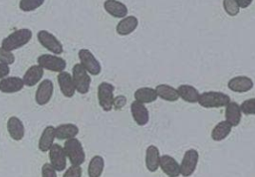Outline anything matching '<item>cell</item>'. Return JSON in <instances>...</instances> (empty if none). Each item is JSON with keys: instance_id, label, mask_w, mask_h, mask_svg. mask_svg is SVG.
I'll list each match as a JSON object with an SVG mask.
<instances>
[{"instance_id": "cell-2", "label": "cell", "mask_w": 255, "mask_h": 177, "mask_svg": "<svg viewBox=\"0 0 255 177\" xmlns=\"http://www.w3.org/2000/svg\"><path fill=\"white\" fill-rule=\"evenodd\" d=\"M64 150L72 165L81 166L85 162L86 154L79 139L75 137L67 139L64 144Z\"/></svg>"}, {"instance_id": "cell-6", "label": "cell", "mask_w": 255, "mask_h": 177, "mask_svg": "<svg viewBox=\"0 0 255 177\" xmlns=\"http://www.w3.org/2000/svg\"><path fill=\"white\" fill-rule=\"evenodd\" d=\"M114 86L107 82L101 83L98 87L99 104L105 111H110L114 107Z\"/></svg>"}, {"instance_id": "cell-5", "label": "cell", "mask_w": 255, "mask_h": 177, "mask_svg": "<svg viewBox=\"0 0 255 177\" xmlns=\"http://www.w3.org/2000/svg\"><path fill=\"white\" fill-rule=\"evenodd\" d=\"M37 64L48 71L61 73L67 67L66 61L54 54H43L37 58Z\"/></svg>"}, {"instance_id": "cell-37", "label": "cell", "mask_w": 255, "mask_h": 177, "mask_svg": "<svg viewBox=\"0 0 255 177\" xmlns=\"http://www.w3.org/2000/svg\"><path fill=\"white\" fill-rule=\"evenodd\" d=\"M10 73V68L8 65H5V64H2L0 63V80L8 77Z\"/></svg>"}, {"instance_id": "cell-34", "label": "cell", "mask_w": 255, "mask_h": 177, "mask_svg": "<svg viewBox=\"0 0 255 177\" xmlns=\"http://www.w3.org/2000/svg\"><path fill=\"white\" fill-rule=\"evenodd\" d=\"M82 176V168L81 166H76V165H72L71 167H69L63 177H81Z\"/></svg>"}, {"instance_id": "cell-30", "label": "cell", "mask_w": 255, "mask_h": 177, "mask_svg": "<svg viewBox=\"0 0 255 177\" xmlns=\"http://www.w3.org/2000/svg\"><path fill=\"white\" fill-rule=\"evenodd\" d=\"M45 0H20L19 8L24 12H31L43 5Z\"/></svg>"}, {"instance_id": "cell-38", "label": "cell", "mask_w": 255, "mask_h": 177, "mask_svg": "<svg viewBox=\"0 0 255 177\" xmlns=\"http://www.w3.org/2000/svg\"><path fill=\"white\" fill-rule=\"evenodd\" d=\"M253 0H237L238 4H239V7L240 8H247L251 3H252Z\"/></svg>"}, {"instance_id": "cell-29", "label": "cell", "mask_w": 255, "mask_h": 177, "mask_svg": "<svg viewBox=\"0 0 255 177\" xmlns=\"http://www.w3.org/2000/svg\"><path fill=\"white\" fill-rule=\"evenodd\" d=\"M105 160L102 156H94L88 166V175L89 177H100L104 171Z\"/></svg>"}, {"instance_id": "cell-27", "label": "cell", "mask_w": 255, "mask_h": 177, "mask_svg": "<svg viewBox=\"0 0 255 177\" xmlns=\"http://www.w3.org/2000/svg\"><path fill=\"white\" fill-rule=\"evenodd\" d=\"M155 88H140L134 91V98L136 101L141 103H149L157 98Z\"/></svg>"}, {"instance_id": "cell-35", "label": "cell", "mask_w": 255, "mask_h": 177, "mask_svg": "<svg viewBox=\"0 0 255 177\" xmlns=\"http://www.w3.org/2000/svg\"><path fill=\"white\" fill-rule=\"evenodd\" d=\"M42 177H57V173L55 168L51 165V163H45L42 166Z\"/></svg>"}, {"instance_id": "cell-14", "label": "cell", "mask_w": 255, "mask_h": 177, "mask_svg": "<svg viewBox=\"0 0 255 177\" xmlns=\"http://www.w3.org/2000/svg\"><path fill=\"white\" fill-rule=\"evenodd\" d=\"M23 87V80L19 77H6L0 80V91L4 93H14L20 91Z\"/></svg>"}, {"instance_id": "cell-16", "label": "cell", "mask_w": 255, "mask_h": 177, "mask_svg": "<svg viewBox=\"0 0 255 177\" xmlns=\"http://www.w3.org/2000/svg\"><path fill=\"white\" fill-rule=\"evenodd\" d=\"M159 166L161 170L169 177H176L180 174V166L177 161L170 155L160 156Z\"/></svg>"}, {"instance_id": "cell-1", "label": "cell", "mask_w": 255, "mask_h": 177, "mask_svg": "<svg viewBox=\"0 0 255 177\" xmlns=\"http://www.w3.org/2000/svg\"><path fill=\"white\" fill-rule=\"evenodd\" d=\"M32 38V31L28 28H22L16 30L5 37L2 41L1 47L7 51L17 50L26 45Z\"/></svg>"}, {"instance_id": "cell-8", "label": "cell", "mask_w": 255, "mask_h": 177, "mask_svg": "<svg viewBox=\"0 0 255 177\" xmlns=\"http://www.w3.org/2000/svg\"><path fill=\"white\" fill-rule=\"evenodd\" d=\"M78 57L80 59V64L89 74L93 76H98L101 73V64L91 51H89L88 49H81L78 53Z\"/></svg>"}, {"instance_id": "cell-10", "label": "cell", "mask_w": 255, "mask_h": 177, "mask_svg": "<svg viewBox=\"0 0 255 177\" xmlns=\"http://www.w3.org/2000/svg\"><path fill=\"white\" fill-rule=\"evenodd\" d=\"M54 92V84L51 80L46 79L42 81L35 92V100L39 105L47 104L53 95Z\"/></svg>"}, {"instance_id": "cell-36", "label": "cell", "mask_w": 255, "mask_h": 177, "mask_svg": "<svg viewBox=\"0 0 255 177\" xmlns=\"http://www.w3.org/2000/svg\"><path fill=\"white\" fill-rule=\"evenodd\" d=\"M127 102V98L124 95H119L114 100V106L116 109H121Z\"/></svg>"}, {"instance_id": "cell-3", "label": "cell", "mask_w": 255, "mask_h": 177, "mask_svg": "<svg viewBox=\"0 0 255 177\" xmlns=\"http://www.w3.org/2000/svg\"><path fill=\"white\" fill-rule=\"evenodd\" d=\"M197 101L206 108L223 107L230 102V97L221 91H205L199 94Z\"/></svg>"}, {"instance_id": "cell-11", "label": "cell", "mask_w": 255, "mask_h": 177, "mask_svg": "<svg viewBox=\"0 0 255 177\" xmlns=\"http://www.w3.org/2000/svg\"><path fill=\"white\" fill-rule=\"evenodd\" d=\"M50 163L56 171H63L67 165V156L64 148L60 144H53L49 149Z\"/></svg>"}, {"instance_id": "cell-31", "label": "cell", "mask_w": 255, "mask_h": 177, "mask_svg": "<svg viewBox=\"0 0 255 177\" xmlns=\"http://www.w3.org/2000/svg\"><path fill=\"white\" fill-rule=\"evenodd\" d=\"M223 8L230 16H236L240 10L237 0H223Z\"/></svg>"}, {"instance_id": "cell-22", "label": "cell", "mask_w": 255, "mask_h": 177, "mask_svg": "<svg viewBox=\"0 0 255 177\" xmlns=\"http://www.w3.org/2000/svg\"><path fill=\"white\" fill-rule=\"evenodd\" d=\"M55 127L53 125H48L44 128L42 131V134L39 139L38 147L42 152L48 151L51 146L54 144V139H55Z\"/></svg>"}, {"instance_id": "cell-26", "label": "cell", "mask_w": 255, "mask_h": 177, "mask_svg": "<svg viewBox=\"0 0 255 177\" xmlns=\"http://www.w3.org/2000/svg\"><path fill=\"white\" fill-rule=\"evenodd\" d=\"M177 92L178 95L185 101L190 102V103H194L198 100L199 97V92L198 90L189 85H181L177 88Z\"/></svg>"}, {"instance_id": "cell-24", "label": "cell", "mask_w": 255, "mask_h": 177, "mask_svg": "<svg viewBox=\"0 0 255 177\" xmlns=\"http://www.w3.org/2000/svg\"><path fill=\"white\" fill-rule=\"evenodd\" d=\"M240 106L235 101H230L225 108V119L232 126H237L241 120Z\"/></svg>"}, {"instance_id": "cell-13", "label": "cell", "mask_w": 255, "mask_h": 177, "mask_svg": "<svg viewBox=\"0 0 255 177\" xmlns=\"http://www.w3.org/2000/svg\"><path fill=\"white\" fill-rule=\"evenodd\" d=\"M130 111L135 123L139 126H143L148 122L149 114L145 105L136 100L132 101L130 104Z\"/></svg>"}, {"instance_id": "cell-33", "label": "cell", "mask_w": 255, "mask_h": 177, "mask_svg": "<svg viewBox=\"0 0 255 177\" xmlns=\"http://www.w3.org/2000/svg\"><path fill=\"white\" fill-rule=\"evenodd\" d=\"M14 62H15L14 54L0 47V63L9 66V65H12Z\"/></svg>"}, {"instance_id": "cell-20", "label": "cell", "mask_w": 255, "mask_h": 177, "mask_svg": "<svg viewBox=\"0 0 255 177\" xmlns=\"http://www.w3.org/2000/svg\"><path fill=\"white\" fill-rule=\"evenodd\" d=\"M159 160L160 155L158 148L154 145H149L145 151V166L147 170L150 172L156 171L159 166Z\"/></svg>"}, {"instance_id": "cell-18", "label": "cell", "mask_w": 255, "mask_h": 177, "mask_svg": "<svg viewBox=\"0 0 255 177\" xmlns=\"http://www.w3.org/2000/svg\"><path fill=\"white\" fill-rule=\"evenodd\" d=\"M44 76V69L41 68L39 65L31 66L22 77L24 86L27 87H34L37 85Z\"/></svg>"}, {"instance_id": "cell-12", "label": "cell", "mask_w": 255, "mask_h": 177, "mask_svg": "<svg viewBox=\"0 0 255 177\" xmlns=\"http://www.w3.org/2000/svg\"><path fill=\"white\" fill-rule=\"evenodd\" d=\"M57 80H58V85H59L60 90L64 94V96H66V97L74 96L76 88L74 86L72 75L68 72L63 71V72L59 73Z\"/></svg>"}, {"instance_id": "cell-25", "label": "cell", "mask_w": 255, "mask_h": 177, "mask_svg": "<svg viewBox=\"0 0 255 177\" xmlns=\"http://www.w3.org/2000/svg\"><path fill=\"white\" fill-rule=\"evenodd\" d=\"M155 90L158 97L167 101H176L179 97L177 89L168 85H164V84L158 85L155 88Z\"/></svg>"}, {"instance_id": "cell-7", "label": "cell", "mask_w": 255, "mask_h": 177, "mask_svg": "<svg viewBox=\"0 0 255 177\" xmlns=\"http://www.w3.org/2000/svg\"><path fill=\"white\" fill-rule=\"evenodd\" d=\"M37 39L45 49H47L54 55H61L64 51L61 42L47 30H40L37 33Z\"/></svg>"}, {"instance_id": "cell-4", "label": "cell", "mask_w": 255, "mask_h": 177, "mask_svg": "<svg viewBox=\"0 0 255 177\" xmlns=\"http://www.w3.org/2000/svg\"><path fill=\"white\" fill-rule=\"evenodd\" d=\"M72 79L75 88L79 93L85 94L90 90L91 77L81 64L74 65L72 70Z\"/></svg>"}, {"instance_id": "cell-28", "label": "cell", "mask_w": 255, "mask_h": 177, "mask_svg": "<svg viewBox=\"0 0 255 177\" xmlns=\"http://www.w3.org/2000/svg\"><path fill=\"white\" fill-rule=\"evenodd\" d=\"M231 129H232V125L229 122H227L226 120L220 121L212 129L211 138L214 141H221L229 135V133L231 132Z\"/></svg>"}, {"instance_id": "cell-19", "label": "cell", "mask_w": 255, "mask_h": 177, "mask_svg": "<svg viewBox=\"0 0 255 177\" xmlns=\"http://www.w3.org/2000/svg\"><path fill=\"white\" fill-rule=\"evenodd\" d=\"M104 8L115 18H125L128 14L127 6L118 0H106L104 2Z\"/></svg>"}, {"instance_id": "cell-9", "label": "cell", "mask_w": 255, "mask_h": 177, "mask_svg": "<svg viewBox=\"0 0 255 177\" xmlns=\"http://www.w3.org/2000/svg\"><path fill=\"white\" fill-rule=\"evenodd\" d=\"M198 158H199V155L195 149L187 150L184 153L181 164H180V174L184 177H188L192 175L196 169Z\"/></svg>"}, {"instance_id": "cell-23", "label": "cell", "mask_w": 255, "mask_h": 177, "mask_svg": "<svg viewBox=\"0 0 255 177\" xmlns=\"http://www.w3.org/2000/svg\"><path fill=\"white\" fill-rule=\"evenodd\" d=\"M79 133V128L74 123H63L55 127V137L64 140L74 138Z\"/></svg>"}, {"instance_id": "cell-32", "label": "cell", "mask_w": 255, "mask_h": 177, "mask_svg": "<svg viewBox=\"0 0 255 177\" xmlns=\"http://www.w3.org/2000/svg\"><path fill=\"white\" fill-rule=\"evenodd\" d=\"M239 106L241 112H243L244 114H255V98L246 99Z\"/></svg>"}, {"instance_id": "cell-17", "label": "cell", "mask_w": 255, "mask_h": 177, "mask_svg": "<svg viewBox=\"0 0 255 177\" xmlns=\"http://www.w3.org/2000/svg\"><path fill=\"white\" fill-rule=\"evenodd\" d=\"M228 88L235 92H246L253 88V81L246 76H237L228 82Z\"/></svg>"}, {"instance_id": "cell-21", "label": "cell", "mask_w": 255, "mask_h": 177, "mask_svg": "<svg viewBox=\"0 0 255 177\" xmlns=\"http://www.w3.org/2000/svg\"><path fill=\"white\" fill-rule=\"evenodd\" d=\"M138 25V21L134 16H126L117 25V33L121 36H127L132 33Z\"/></svg>"}, {"instance_id": "cell-15", "label": "cell", "mask_w": 255, "mask_h": 177, "mask_svg": "<svg viewBox=\"0 0 255 177\" xmlns=\"http://www.w3.org/2000/svg\"><path fill=\"white\" fill-rule=\"evenodd\" d=\"M7 131L10 137L16 141L21 140L25 135L24 124L17 116H10L7 120Z\"/></svg>"}]
</instances>
